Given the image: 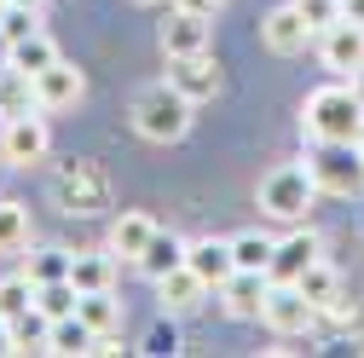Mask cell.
I'll list each match as a JSON object with an SVG mask.
<instances>
[{
    "instance_id": "obj_1",
    "label": "cell",
    "mask_w": 364,
    "mask_h": 358,
    "mask_svg": "<svg viewBox=\"0 0 364 358\" xmlns=\"http://www.w3.org/2000/svg\"><path fill=\"white\" fill-rule=\"evenodd\" d=\"M301 133L312 145H358L364 139V99L353 87H341V81L318 87L301 104Z\"/></svg>"
},
{
    "instance_id": "obj_2",
    "label": "cell",
    "mask_w": 364,
    "mask_h": 358,
    "mask_svg": "<svg viewBox=\"0 0 364 358\" xmlns=\"http://www.w3.org/2000/svg\"><path fill=\"white\" fill-rule=\"evenodd\" d=\"M191 99L179 93L173 81H151L139 99H133V127H139V139L151 145H173V139H186L191 133Z\"/></svg>"
},
{
    "instance_id": "obj_3",
    "label": "cell",
    "mask_w": 364,
    "mask_h": 358,
    "mask_svg": "<svg viewBox=\"0 0 364 358\" xmlns=\"http://www.w3.org/2000/svg\"><path fill=\"white\" fill-rule=\"evenodd\" d=\"M260 214H272V219H306V208H312V197H318V179H312V168L306 162H284V168H272L266 179H260Z\"/></svg>"
},
{
    "instance_id": "obj_4",
    "label": "cell",
    "mask_w": 364,
    "mask_h": 358,
    "mask_svg": "<svg viewBox=\"0 0 364 358\" xmlns=\"http://www.w3.org/2000/svg\"><path fill=\"white\" fill-rule=\"evenodd\" d=\"M306 168L324 197H364V151L358 145H312Z\"/></svg>"
},
{
    "instance_id": "obj_5",
    "label": "cell",
    "mask_w": 364,
    "mask_h": 358,
    "mask_svg": "<svg viewBox=\"0 0 364 358\" xmlns=\"http://www.w3.org/2000/svg\"><path fill=\"white\" fill-rule=\"evenodd\" d=\"M47 151H53V133H47V121H41L35 110L0 121V162H12V168H35V162H47Z\"/></svg>"
},
{
    "instance_id": "obj_6",
    "label": "cell",
    "mask_w": 364,
    "mask_h": 358,
    "mask_svg": "<svg viewBox=\"0 0 364 358\" xmlns=\"http://www.w3.org/2000/svg\"><path fill=\"white\" fill-rule=\"evenodd\" d=\"M318 318V306L301 295V283H272L266 289V306H260V324L272 335H306Z\"/></svg>"
},
{
    "instance_id": "obj_7",
    "label": "cell",
    "mask_w": 364,
    "mask_h": 358,
    "mask_svg": "<svg viewBox=\"0 0 364 358\" xmlns=\"http://www.w3.org/2000/svg\"><path fill=\"white\" fill-rule=\"evenodd\" d=\"M260 40H266V53L295 58V53H306L312 40H318V29L306 23V12L295 6V0H284V6H272V12L260 18Z\"/></svg>"
},
{
    "instance_id": "obj_8",
    "label": "cell",
    "mask_w": 364,
    "mask_h": 358,
    "mask_svg": "<svg viewBox=\"0 0 364 358\" xmlns=\"http://www.w3.org/2000/svg\"><path fill=\"white\" fill-rule=\"evenodd\" d=\"M35 81V110H75L81 104V93H87V75L75 70V64H47L41 75H29Z\"/></svg>"
},
{
    "instance_id": "obj_9",
    "label": "cell",
    "mask_w": 364,
    "mask_h": 358,
    "mask_svg": "<svg viewBox=\"0 0 364 358\" xmlns=\"http://www.w3.org/2000/svg\"><path fill=\"white\" fill-rule=\"evenodd\" d=\"M318 58H324V70H336V75H353L364 64V23L336 18L330 29H318Z\"/></svg>"
},
{
    "instance_id": "obj_10",
    "label": "cell",
    "mask_w": 364,
    "mask_h": 358,
    "mask_svg": "<svg viewBox=\"0 0 364 358\" xmlns=\"http://www.w3.org/2000/svg\"><path fill=\"white\" fill-rule=\"evenodd\" d=\"M266 289H272V278H266V272H243V266H237V272L225 278L214 295H220V312H225V318H260Z\"/></svg>"
},
{
    "instance_id": "obj_11",
    "label": "cell",
    "mask_w": 364,
    "mask_h": 358,
    "mask_svg": "<svg viewBox=\"0 0 364 358\" xmlns=\"http://www.w3.org/2000/svg\"><path fill=\"white\" fill-rule=\"evenodd\" d=\"M168 81H173L191 104H203V99H214V93H220V64H214V53H186V58H168Z\"/></svg>"
},
{
    "instance_id": "obj_12",
    "label": "cell",
    "mask_w": 364,
    "mask_h": 358,
    "mask_svg": "<svg viewBox=\"0 0 364 358\" xmlns=\"http://www.w3.org/2000/svg\"><path fill=\"white\" fill-rule=\"evenodd\" d=\"M162 53L168 58H186V53H214V18H197V12H179L162 23Z\"/></svg>"
},
{
    "instance_id": "obj_13",
    "label": "cell",
    "mask_w": 364,
    "mask_h": 358,
    "mask_svg": "<svg viewBox=\"0 0 364 358\" xmlns=\"http://www.w3.org/2000/svg\"><path fill=\"white\" fill-rule=\"evenodd\" d=\"M58 197L70 202V214H99V208H105V173L87 168V162L64 168V173H58Z\"/></svg>"
},
{
    "instance_id": "obj_14",
    "label": "cell",
    "mask_w": 364,
    "mask_h": 358,
    "mask_svg": "<svg viewBox=\"0 0 364 358\" xmlns=\"http://www.w3.org/2000/svg\"><path fill=\"white\" fill-rule=\"evenodd\" d=\"M156 295H162V312H173V318H186V312H197L214 289L191 272V266H173L168 278H156Z\"/></svg>"
},
{
    "instance_id": "obj_15",
    "label": "cell",
    "mask_w": 364,
    "mask_h": 358,
    "mask_svg": "<svg viewBox=\"0 0 364 358\" xmlns=\"http://www.w3.org/2000/svg\"><path fill=\"white\" fill-rule=\"evenodd\" d=\"M312 260H318V237H312V232H289V237H278V249H272L266 278H272V283H295Z\"/></svg>"
},
{
    "instance_id": "obj_16",
    "label": "cell",
    "mask_w": 364,
    "mask_h": 358,
    "mask_svg": "<svg viewBox=\"0 0 364 358\" xmlns=\"http://www.w3.org/2000/svg\"><path fill=\"white\" fill-rule=\"evenodd\" d=\"M186 266H191V272H197L208 289H220L225 278L237 272V254H232V243H220V237H203V243H191V249H186Z\"/></svg>"
},
{
    "instance_id": "obj_17",
    "label": "cell",
    "mask_w": 364,
    "mask_h": 358,
    "mask_svg": "<svg viewBox=\"0 0 364 358\" xmlns=\"http://www.w3.org/2000/svg\"><path fill=\"white\" fill-rule=\"evenodd\" d=\"M151 237H156V219L139 214V208H127V214H116V226H110V254L116 260H139Z\"/></svg>"
},
{
    "instance_id": "obj_18",
    "label": "cell",
    "mask_w": 364,
    "mask_h": 358,
    "mask_svg": "<svg viewBox=\"0 0 364 358\" xmlns=\"http://www.w3.org/2000/svg\"><path fill=\"white\" fill-rule=\"evenodd\" d=\"M295 283H301V295H306L318 312H347V306H341V272H336V266H330L324 254H318V260L306 266V272H301Z\"/></svg>"
},
{
    "instance_id": "obj_19",
    "label": "cell",
    "mask_w": 364,
    "mask_h": 358,
    "mask_svg": "<svg viewBox=\"0 0 364 358\" xmlns=\"http://www.w3.org/2000/svg\"><path fill=\"white\" fill-rule=\"evenodd\" d=\"M75 318L93 330V335H116V330H122V300H116L110 289H87V295L75 300Z\"/></svg>"
},
{
    "instance_id": "obj_20",
    "label": "cell",
    "mask_w": 364,
    "mask_h": 358,
    "mask_svg": "<svg viewBox=\"0 0 364 358\" xmlns=\"http://www.w3.org/2000/svg\"><path fill=\"white\" fill-rule=\"evenodd\" d=\"M186 249H191V243H179L173 232H156V237L145 243V254L133 260V266H139V272L156 283V278H168V272H173V266H186Z\"/></svg>"
},
{
    "instance_id": "obj_21",
    "label": "cell",
    "mask_w": 364,
    "mask_h": 358,
    "mask_svg": "<svg viewBox=\"0 0 364 358\" xmlns=\"http://www.w3.org/2000/svg\"><path fill=\"white\" fill-rule=\"evenodd\" d=\"M110 272H116V254L110 249H81L70 254V283L87 295V289H110Z\"/></svg>"
},
{
    "instance_id": "obj_22",
    "label": "cell",
    "mask_w": 364,
    "mask_h": 358,
    "mask_svg": "<svg viewBox=\"0 0 364 358\" xmlns=\"http://www.w3.org/2000/svg\"><path fill=\"white\" fill-rule=\"evenodd\" d=\"M47 341H53V318L41 306H29V312L12 318V352H47Z\"/></svg>"
},
{
    "instance_id": "obj_23",
    "label": "cell",
    "mask_w": 364,
    "mask_h": 358,
    "mask_svg": "<svg viewBox=\"0 0 364 358\" xmlns=\"http://www.w3.org/2000/svg\"><path fill=\"white\" fill-rule=\"evenodd\" d=\"M47 64H58V47H53V40L47 35H23V40H12V70H23V75H41V70H47Z\"/></svg>"
},
{
    "instance_id": "obj_24",
    "label": "cell",
    "mask_w": 364,
    "mask_h": 358,
    "mask_svg": "<svg viewBox=\"0 0 364 358\" xmlns=\"http://www.w3.org/2000/svg\"><path fill=\"white\" fill-rule=\"evenodd\" d=\"M23 278H29L35 289L70 278V249H35V254H23Z\"/></svg>"
},
{
    "instance_id": "obj_25",
    "label": "cell",
    "mask_w": 364,
    "mask_h": 358,
    "mask_svg": "<svg viewBox=\"0 0 364 358\" xmlns=\"http://www.w3.org/2000/svg\"><path fill=\"white\" fill-rule=\"evenodd\" d=\"M18 249H29V208L23 202H0V254H18Z\"/></svg>"
},
{
    "instance_id": "obj_26",
    "label": "cell",
    "mask_w": 364,
    "mask_h": 358,
    "mask_svg": "<svg viewBox=\"0 0 364 358\" xmlns=\"http://www.w3.org/2000/svg\"><path fill=\"white\" fill-rule=\"evenodd\" d=\"M272 249H278V237H266V232H243V237H232V254H237L243 272H266V266H272Z\"/></svg>"
},
{
    "instance_id": "obj_27",
    "label": "cell",
    "mask_w": 364,
    "mask_h": 358,
    "mask_svg": "<svg viewBox=\"0 0 364 358\" xmlns=\"http://www.w3.org/2000/svg\"><path fill=\"white\" fill-rule=\"evenodd\" d=\"M75 300H81V289H75L70 278H58V283H41V289H35V306L47 312V318H70V312H75Z\"/></svg>"
},
{
    "instance_id": "obj_28",
    "label": "cell",
    "mask_w": 364,
    "mask_h": 358,
    "mask_svg": "<svg viewBox=\"0 0 364 358\" xmlns=\"http://www.w3.org/2000/svg\"><path fill=\"white\" fill-rule=\"evenodd\" d=\"M93 347V330H87L75 312L70 318H53V341H47V352H87Z\"/></svg>"
},
{
    "instance_id": "obj_29",
    "label": "cell",
    "mask_w": 364,
    "mask_h": 358,
    "mask_svg": "<svg viewBox=\"0 0 364 358\" xmlns=\"http://www.w3.org/2000/svg\"><path fill=\"white\" fill-rule=\"evenodd\" d=\"M29 306H35V283L23 272L0 278V318H18V312H29Z\"/></svg>"
},
{
    "instance_id": "obj_30",
    "label": "cell",
    "mask_w": 364,
    "mask_h": 358,
    "mask_svg": "<svg viewBox=\"0 0 364 358\" xmlns=\"http://www.w3.org/2000/svg\"><path fill=\"white\" fill-rule=\"evenodd\" d=\"M295 6L306 12V23H312V29H330V23L341 18V0H295Z\"/></svg>"
},
{
    "instance_id": "obj_31",
    "label": "cell",
    "mask_w": 364,
    "mask_h": 358,
    "mask_svg": "<svg viewBox=\"0 0 364 358\" xmlns=\"http://www.w3.org/2000/svg\"><path fill=\"white\" fill-rule=\"evenodd\" d=\"M0 29H6L12 40H23V35H35V12L29 6H6L0 12Z\"/></svg>"
},
{
    "instance_id": "obj_32",
    "label": "cell",
    "mask_w": 364,
    "mask_h": 358,
    "mask_svg": "<svg viewBox=\"0 0 364 358\" xmlns=\"http://www.w3.org/2000/svg\"><path fill=\"white\" fill-rule=\"evenodd\" d=\"M173 6H179V12H197V18H220L225 0H173Z\"/></svg>"
},
{
    "instance_id": "obj_33",
    "label": "cell",
    "mask_w": 364,
    "mask_h": 358,
    "mask_svg": "<svg viewBox=\"0 0 364 358\" xmlns=\"http://www.w3.org/2000/svg\"><path fill=\"white\" fill-rule=\"evenodd\" d=\"M151 347H156V352H173V347H179V335H173V324H162V330L151 335Z\"/></svg>"
},
{
    "instance_id": "obj_34",
    "label": "cell",
    "mask_w": 364,
    "mask_h": 358,
    "mask_svg": "<svg viewBox=\"0 0 364 358\" xmlns=\"http://www.w3.org/2000/svg\"><path fill=\"white\" fill-rule=\"evenodd\" d=\"M341 18L347 23H364V0H341Z\"/></svg>"
},
{
    "instance_id": "obj_35",
    "label": "cell",
    "mask_w": 364,
    "mask_h": 358,
    "mask_svg": "<svg viewBox=\"0 0 364 358\" xmlns=\"http://www.w3.org/2000/svg\"><path fill=\"white\" fill-rule=\"evenodd\" d=\"M6 64H12V35L0 29V70H6Z\"/></svg>"
},
{
    "instance_id": "obj_36",
    "label": "cell",
    "mask_w": 364,
    "mask_h": 358,
    "mask_svg": "<svg viewBox=\"0 0 364 358\" xmlns=\"http://www.w3.org/2000/svg\"><path fill=\"white\" fill-rule=\"evenodd\" d=\"M0 352H12V318H0Z\"/></svg>"
},
{
    "instance_id": "obj_37",
    "label": "cell",
    "mask_w": 364,
    "mask_h": 358,
    "mask_svg": "<svg viewBox=\"0 0 364 358\" xmlns=\"http://www.w3.org/2000/svg\"><path fill=\"white\" fill-rule=\"evenodd\" d=\"M353 93H358V99H364V64H358V70H353Z\"/></svg>"
},
{
    "instance_id": "obj_38",
    "label": "cell",
    "mask_w": 364,
    "mask_h": 358,
    "mask_svg": "<svg viewBox=\"0 0 364 358\" xmlns=\"http://www.w3.org/2000/svg\"><path fill=\"white\" fill-rule=\"evenodd\" d=\"M12 6H29V12H41V6H47V0H12Z\"/></svg>"
},
{
    "instance_id": "obj_39",
    "label": "cell",
    "mask_w": 364,
    "mask_h": 358,
    "mask_svg": "<svg viewBox=\"0 0 364 358\" xmlns=\"http://www.w3.org/2000/svg\"><path fill=\"white\" fill-rule=\"evenodd\" d=\"M133 6H156V0H133Z\"/></svg>"
},
{
    "instance_id": "obj_40",
    "label": "cell",
    "mask_w": 364,
    "mask_h": 358,
    "mask_svg": "<svg viewBox=\"0 0 364 358\" xmlns=\"http://www.w3.org/2000/svg\"><path fill=\"white\" fill-rule=\"evenodd\" d=\"M6 6H12V0H0V12H6Z\"/></svg>"
},
{
    "instance_id": "obj_41",
    "label": "cell",
    "mask_w": 364,
    "mask_h": 358,
    "mask_svg": "<svg viewBox=\"0 0 364 358\" xmlns=\"http://www.w3.org/2000/svg\"><path fill=\"white\" fill-rule=\"evenodd\" d=\"M358 151H364V139H358Z\"/></svg>"
}]
</instances>
